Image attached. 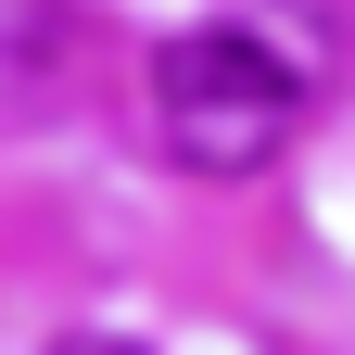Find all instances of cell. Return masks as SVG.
Listing matches in <instances>:
<instances>
[{
	"mask_svg": "<svg viewBox=\"0 0 355 355\" xmlns=\"http://www.w3.org/2000/svg\"><path fill=\"white\" fill-rule=\"evenodd\" d=\"M292 114H304L292 64L266 51V38H241V26H191V38L153 51V140L191 165V178H254V165H279Z\"/></svg>",
	"mask_w": 355,
	"mask_h": 355,
	"instance_id": "obj_1",
	"label": "cell"
},
{
	"mask_svg": "<svg viewBox=\"0 0 355 355\" xmlns=\"http://www.w3.org/2000/svg\"><path fill=\"white\" fill-rule=\"evenodd\" d=\"M51 355H140V343H114V330H64Z\"/></svg>",
	"mask_w": 355,
	"mask_h": 355,
	"instance_id": "obj_2",
	"label": "cell"
}]
</instances>
